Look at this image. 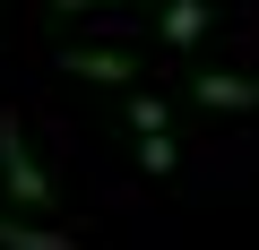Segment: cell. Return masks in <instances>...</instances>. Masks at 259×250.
Here are the masks:
<instances>
[{
	"instance_id": "3",
	"label": "cell",
	"mask_w": 259,
	"mask_h": 250,
	"mask_svg": "<svg viewBox=\"0 0 259 250\" xmlns=\"http://www.w3.org/2000/svg\"><path fill=\"white\" fill-rule=\"evenodd\" d=\"M190 95H199L207 112H250V104H259V78H233V69H216V78H199Z\"/></svg>"
},
{
	"instance_id": "8",
	"label": "cell",
	"mask_w": 259,
	"mask_h": 250,
	"mask_svg": "<svg viewBox=\"0 0 259 250\" xmlns=\"http://www.w3.org/2000/svg\"><path fill=\"white\" fill-rule=\"evenodd\" d=\"M61 18H78V9H156V0H52Z\"/></svg>"
},
{
	"instance_id": "7",
	"label": "cell",
	"mask_w": 259,
	"mask_h": 250,
	"mask_svg": "<svg viewBox=\"0 0 259 250\" xmlns=\"http://www.w3.org/2000/svg\"><path fill=\"white\" fill-rule=\"evenodd\" d=\"M130 130H173V112H164V95H130Z\"/></svg>"
},
{
	"instance_id": "5",
	"label": "cell",
	"mask_w": 259,
	"mask_h": 250,
	"mask_svg": "<svg viewBox=\"0 0 259 250\" xmlns=\"http://www.w3.org/2000/svg\"><path fill=\"white\" fill-rule=\"evenodd\" d=\"M0 250H87V241H69V233H44V224H9V216H0Z\"/></svg>"
},
{
	"instance_id": "1",
	"label": "cell",
	"mask_w": 259,
	"mask_h": 250,
	"mask_svg": "<svg viewBox=\"0 0 259 250\" xmlns=\"http://www.w3.org/2000/svg\"><path fill=\"white\" fill-rule=\"evenodd\" d=\"M0 181H9V198H18L26 216L52 207V173L35 164V147H26V130H18V112H0Z\"/></svg>"
},
{
	"instance_id": "6",
	"label": "cell",
	"mask_w": 259,
	"mask_h": 250,
	"mask_svg": "<svg viewBox=\"0 0 259 250\" xmlns=\"http://www.w3.org/2000/svg\"><path fill=\"white\" fill-rule=\"evenodd\" d=\"M173 164H182V147H173V130H139V173H156V181H164Z\"/></svg>"
},
{
	"instance_id": "2",
	"label": "cell",
	"mask_w": 259,
	"mask_h": 250,
	"mask_svg": "<svg viewBox=\"0 0 259 250\" xmlns=\"http://www.w3.org/2000/svg\"><path fill=\"white\" fill-rule=\"evenodd\" d=\"M61 69L87 78V86H121V78H139V61H130V52H61Z\"/></svg>"
},
{
	"instance_id": "4",
	"label": "cell",
	"mask_w": 259,
	"mask_h": 250,
	"mask_svg": "<svg viewBox=\"0 0 259 250\" xmlns=\"http://www.w3.org/2000/svg\"><path fill=\"white\" fill-rule=\"evenodd\" d=\"M207 18H216L207 0H164V18H156V35H164V43L182 52V43H199V35H207Z\"/></svg>"
}]
</instances>
